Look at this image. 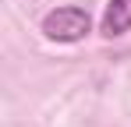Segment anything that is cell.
<instances>
[{
	"label": "cell",
	"instance_id": "1",
	"mask_svg": "<svg viewBox=\"0 0 131 127\" xmlns=\"http://www.w3.org/2000/svg\"><path fill=\"white\" fill-rule=\"evenodd\" d=\"M89 28H92V18L85 7H57L43 18V32L53 42H78L89 35Z\"/></svg>",
	"mask_w": 131,
	"mask_h": 127
},
{
	"label": "cell",
	"instance_id": "2",
	"mask_svg": "<svg viewBox=\"0 0 131 127\" xmlns=\"http://www.w3.org/2000/svg\"><path fill=\"white\" fill-rule=\"evenodd\" d=\"M99 32H103L106 39H117V35L131 32V0H110Z\"/></svg>",
	"mask_w": 131,
	"mask_h": 127
}]
</instances>
